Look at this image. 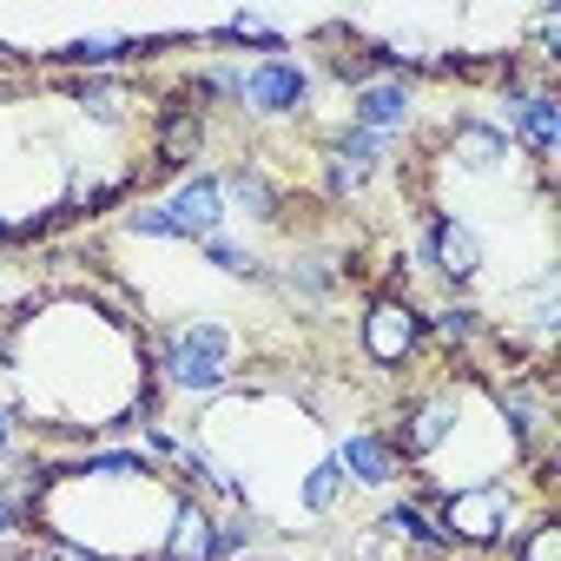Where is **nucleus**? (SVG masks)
I'll use <instances>...</instances> for the list:
<instances>
[{
	"label": "nucleus",
	"mask_w": 561,
	"mask_h": 561,
	"mask_svg": "<svg viewBox=\"0 0 561 561\" xmlns=\"http://www.w3.org/2000/svg\"><path fill=\"white\" fill-rule=\"evenodd\" d=\"M231 192H238V205H251L257 218H277V198H271V185H264L257 172H244V165H238V172H231Z\"/></svg>",
	"instance_id": "nucleus-12"
},
{
	"label": "nucleus",
	"mask_w": 561,
	"mask_h": 561,
	"mask_svg": "<svg viewBox=\"0 0 561 561\" xmlns=\"http://www.w3.org/2000/svg\"><path fill=\"white\" fill-rule=\"evenodd\" d=\"M126 54V41H73V47H60L54 60H67V67H100V60H119Z\"/></svg>",
	"instance_id": "nucleus-13"
},
{
	"label": "nucleus",
	"mask_w": 561,
	"mask_h": 561,
	"mask_svg": "<svg viewBox=\"0 0 561 561\" xmlns=\"http://www.w3.org/2000/svg\"><path fill=\"white\" fill-rule=\"evenodd\" d=\"M80 100H87L93 113H113V106H119V87H113V80H87V87H80Z\"/></svg>",
	"instance_id": "nucleus-19"
},
{
	"label": "nucleus",
	"mask_w": 561,
	"mask_h": 561,
	"mask_svg": "<svg viewBox=\"0 0 561 561\" xmlns=\"http://www.w3.org/2000/svg\"><path fill=\"white\" fill-rule=\"evenodd\" d=\"M357 119H364V133H390V126H403V119H410V87H403V80H390V87H364Z\"/></svg>",
	"instance_id": "nucleus-6"
},
{
	"label": "nucleus",
	"mask_w": 561,
	"mask_h": 561,
	"mask_svg": "<svg viewBox=\"0 0 561 561\" xmlns=\"http://www.w3.org/2000/svg\"><path fill=\"white\" fill-rule=\"evenodd\" d=\"M205 251H211V264H225V271H238V277H244V271H257V257H251V251H231V244H218V238H205Z\"/></svg>",
	"instance_id": "nucleus-17"
},
{
	"label": "nucleus",
	"mask_w": 561,
	"mask_h": 561,
	"mask_svg": "<svg viewBox=\"0 0 561 561\" xmlns=\"http://www.w3.org/2000/svg\"><path fill=\"white\" fill-rule=\"evenodd\" d=\"M337 476H344V469H337V462H324V469L311 476V489H305V502H311V508H331V495H337Z\"/></svg>",
	"instance_id": "nucleus-16"
},
{
	"label": "nucleus",
	"mask_w": 561,
	"mask_h": 561,
	"mask_svg": "<svg viewBox=\"0 0 561 561\" xmlns=\"http://www.w3.org/2000/svg\"><path fill=\"white\" fill-rule=\"evenodd\" d=\"M244 93H251V106H264V113H291V106H305L311 80H305L291 60H264L257 73H244Z\"/></svg>",
	"instance_id": "nucleus-2"
},
{
	"label": "nucleus",
	"mask_w": 561,
	"mask_h": 561,
	"mask_svg": "<svg viewBox=\"0 0 561 561\" xmlns=\"http://www.w3.org/2000/svg\"><path fill=\"white\" fill-rule=\"evenodd\" d=\"M443 423H449V410L430 403V410L416 416V430H410V449H436V443H443Z\"/></svg>",
	"instance_id": "nucleus-14"
},
{
	"label": "nucleus",
	"mask_w": 561,
	"mask_h": 561,
	"mask_svg": "<svg viewBox=\"0 0 561 561\" xmlns=\"http://www.w3.org/2000/svg\"><path fill=\"white\" fill-rule=\"evenodd\" d=\"M449 528L469 535V541H489V535L502 528V489H469V495H456V502H449Z\"/></svg>",
	"instance_id": "nucleus-5"
},
{
	"label": "nucleus",
	"mask_w": 561,
	"mask_h": 561,
	"mask_svg": "<svg viewBox=\"0 0 561 561\" xmlns=\"http://www.w3.org/2000/svg\"><path fill=\"white\" fill-rule=\"evenodd\" d=\"M515 126H522V139H528L535 152H554V139H561V106H554L548 93H528V100L515 106Z\"/></svg>",
	"instance_id": "nucleus-7"
},
{
	"label": "nucleus",
	"mask_w": 561,
	"mask_h": 561,
	"mask_svg": "<svg viewBox=\"0 0 561 561\" xmlns=\"http://www.w3.org/2000/svg\"><path fill=\"white\" fill-rule=\"evenodd\" d=\"M198 152V119L192 113H165V133H159V165H185Z\"/></svg>",
	"instance_id": "nucleus-10"
},
{
	"label": "nucleus",
	"mask_w": 561,
	"mask_h": 561,
	"mask_svg": "<svg viewBox=\"0 0 561 561\" xmlns=\"http://www.w3.org/2000/svg\"><path fill=\"white\" fill-rule=\"evenodd\" d=\"M331 67H337V80H370V60H364V54H357V60H351V54H337Z\"/></svg>",
	"instance_id": "nucleus-21"
},
{
	"label": "nucleus",
	"mask_w": 561,
	"mask_h": 561,
	"mask_svg": "<svg viewBox=\"0 0 561 561\" xmlns=\"http://www.w3.org/2000/svg\"><path fill=\"white\" fill-rule=\"evenodd\" d=\"M8 522H14V508H8V502H0V528H8Z\"/></svg>",
	"instance_id": "nucleus-22"
},
{
	"label": "nucleus",
	"mask_w": 561,
	"mask_h": 561,
	"mask_svg": "<svg viewBox=\"0 0 561 561\" xmlns=\"http://www.w3.org/2000/svg\"><path fill=\"white\" fill-rule=\"evenodd\" d=\"M383 528H397V535H410V541H430V548H436V528H430L416 508H390V522H383Z\"/></svg>",
	"instance_id": "nucleus-15"
},
{
	"label": "nucleus",
	"mask_w": 561,
	"mask_h": 561,
	"mask_svg": "<svg viewBox=\"0 0 561 561\" xmlns=\"http://www.w3.org/2000/svg\"><path fill=\"white\" fill-rule=\"evenodd\" d=\"M522 561H561V528H535V541L522 548Z\"/></svg>",
	"instance_id": "nucleus-18"
},
{
	"label": "nucleus",
	"mask_w": 561,
	"mask_h": 561,
	"mask_svg": "<svg viewBox=\"0 0 561 561\" xmlns=\"http://www.w3.org/2000/svg\"><path fill=\"white\" fill-rule=\"evenodd\" d=\"M436 331L456 344V337H469V331H476V311H443V318H436Z\"/></svg>",
	"instance_id": "nucleus-20"
},
{
	"label": "nucleus",
	"mask_w": 561,
	"mask_h": 561,
	"mask_svg": "<svg viewBox=\"0 0 561 561\" xmlns=\"http://www.w3.org/2000/svg\"><path fill=\"white\" fill-rule=\"evenodd\" d=\"M165 554H172V561H205V554H211V522H205L198 508H185V515H179V535H172Z\"/></svg>",
	"instance_id": "nucleus-11"
},
{
	"label": "nucleus",
	"mask_w": 561,
	"mask_h": 561,
	"mask_svg": "<svg viewBox=\"0 0 561 561\" xmlns=\"http://www.w3.org/2000/svg\"><path fill=\"white\" fill-rule=\"evenodd\" d=\"M364 344H370V357L397 364V357L416 344V311H410V305H397V298H383V305L364 318Z\"/></svg>",
	"instance_id": "nucleus-4"
},
{
	"label": "nucleus",
	"mask_w": 561,
	"mask_h": 561,
	"mask_svg": "<svg viewBox=\"0 0 561 561\" xmlns=\"http://www.w3.org/2000/svg\"><path fill=\"white\" fill-rule=\"evenodd\" d=\"M218 218H225V211H218V185H211V179L179 185V198L165 205L172 238H192V231H198V238H211V231H218Z\"/></svg>",
	"instance_id": "nucleus-3"
},
{
	"label": "nucleus",
	"mask_w": 561,
	"mask_h": 561,
	"mask_svg": "<svg viewBox=\"0 0 561 561\" xmlns=\"http://www.w3.org/2000/svg\"><path fill=\"white\" fill-rule=\"evenodd\" d=\"M344 469H351L357 482H390V476H397V456H390L383 443H370V436H351V443H344Z\"/></svg>",
	"instance_id": "nucleus-8"
},
{
	"label": "nucleus",
	"mask_w": 561,
	"mask_h": 561,
	"mask_svg": "<svg viewBox=\"0 0 561 561\" xmlns=\"http://www.w3.org/2000/svg\"><path fill=\"white\" fill-rule=\"evenodd\" d=\"M225 364H231V337L218 324H192L165 344V370H172L179 390H211L225 377Z\"/></svg>",
	"instance_id": "nucleus-1"
},
{
	"label": "nucleus",
	"mask_w": 561,
	"mask_h": 561,
	"mask_svg": "<svg viewBox=\"0 0 561 561\" xmlns=\"http://www.w3.org/2000/svg\"><path fill=\"white\" fill-rule=\"evenodd\" d=\"M436 257H443V271H449V277H469V271H476V238H469L462 225L436 218Z\"/></svg>",
	"instance_id": "nucleus-9"
}]
</instances>
